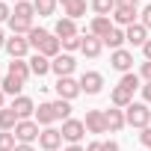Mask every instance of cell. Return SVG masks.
<instances>
[{"label":"cell","mask_w":151,"mask_h":151,"mask_svg":"<svg viewBox=\"0 0 151 151\" xmlns=\"http://www.w3.org/2000/svg\"><path fill=\"white\" fill-rule=\"evenodd\" d=\"M124 122H127L130 127H139V130H145V127L151 124V110H148V104H139V101H133V104L124 110Z\"/></svg>","instance_id":"obj_1"},{"label":"cell","mask_w":151,"mask_h":151,"mask_svg":"<svg viewBox=\"0 0 151 151\" xmlns=\"http://www.w3.org/2000/svg\"><path fill=\"white\" fill-rule=\"evenodd\" d=\"M12 133H15V139H18V142H24V145H33V142L42 136V130H39V122H36V119H21V122H18V127H15Z\"/></svg>","instance_id":"obj_2"},{"label":"cell","mask_w":151,"mask_h":151,"mask_svg":"<svg viewBox=\"0 0 151 151\" xmlns=\"http://www.w3.org/2000/svg\"><path fill=\"white\" fill-rule=\"evenodd\" d=\"M59 133H62V139H65L68 145H80V139H83V133H86V124H83L80 119H68V122H62Z\"/></svg>","instance_id":"obj_3"},{"label":"cell","mask_w":151,"mask_h":151,"mask_svg":"<svg viewBox=\"0 0 151 151\" xmlns=\"http://www.w3.org/2000/svg\"><path fill=\"white\" fill-rule=\"evenodd\" d=\"M53 89H56V95H59L62 101H74V98L80 95V80H74V77H59Z\"/></svg>","instance_id":"obj_4"},{"label":"cell","mask_w":151,"mask_h":151,"mask_svg":"<svg viewBox=\"0 0 151 151\" xmlns=\"http://www.w3.org/2000/svg\"><path fill=\"white\" fill-rule=\"evenodd\" d=\"M74 56L71 53H59L56 59H50V71L56 74V77H71V71H74Z\"/></svg>","instance_id":"obj_5"},{"label":"cell","mask_w":151,"mask_h":151,"mask_svg":"<svg viewBox=\"0 0 151 151\" xmlns=\"http://www.w3.org/2000/svg\"><path fill=\"white\" fill-rule=\"evenodd\" d=\"M104 89V77L98 71H83V77H80V92H86V95H98Z\"/></svg>","instance_id":"obj_6"},{"label":"cell","mask_w":151,"mask_h":151,"mask_svg":"<svg viewBox=\"0 0 151 151\" xmlns=\"http://www.w3.org/2000/svg\"><path fill=\"white\" fill-rule=\"evenodd\" d=\"M110 65H113L116 71L127 74V71L133 68V53H130V50H124V47H119V50H113V53H110Z\"/></svg>","instance_id":"obj_7"},{"label":"cell","mask_w":151,"mask_h":151,"mask_svg":"<svg viewBox=\"0 0 151 151\" xmlns=\"http://www.w3.org/2000/svg\"><path fill=\"white\" fill-rule=\"evenodd\" d=\"M62 142H65V139H62V133H59L56 127H45L42 136H39V145H42L45 151H59Z\"/></svg>","instance_id":"obj_8"},{"label":"cell","mask_w":151,"mask_h":151,"mask_svg":"<svg viewBox=\"0 0 151 151\" xmlns=\"http://www.w3.org/2000/svg\"><path fill=\"white\" fill-rule=\"evenodd\" d=\"M110 30H113V21H110L107 15H95L92 24H89V36H95V39H101V42L110 36Z\"/></svg>","instance_id":"obj_9"},{"label":"cell","mask_w":151,"mask_h":151,"mask_svg":"<svg viewBox=\"0 0 151 151\" xmlns=\"http://www.w3.org/2000/svg\"><path fill=\"white\" fill-rule=\"evenodd\" d=\"M6 53H9L12 59H24V56L30 53V42L21 39V36H12V39H6Z\"/></svg>","instance_id":"obj_10"},{"label":"cell","mask_w":151,"mask_h":151,"mask_svg":"<svg viewBox=\"0 0 151 151\" xmlns=\"http://www.w3.org/2000/svg\"><path fill=\"white\" fill-rule=\"evenodd\" d=\"M89 133H107V122H104V110H89L83 119Z\"/></svg>","instance_id":"obj_11"},{"label":"cell","mask_w":151,"mask_h":151,"mask_svg":"<svg viewBox=\"0 0 151 151\" xmlns=\"http://www.w3.org/2000/svg\"><path fill=\"white\" fill-rule=\"evenodd\" d=\"M104 122H107V130H110V133H119V130L127 124V122H124V110H119V107H116V110H104Z\"/></svg>","instance_id":"obj_12"},{"label":"cell","mask_w":151,"mask_h":151,"mask_svg":"<svg viewBox=\"0 0 151 151\" xmlns=\"http://www.w3.org/2000/svg\"><path fill=\"white\" fill-rule=\"evenodd\" d=\"M136 15H139V9H124V6H116V12H113V24H119V27H130V24H136Z\"/></svg>","instance_id":"obj_13"},{"label":"cell","mask_w":151,"mask_h":151,"mask_svg":"<svg viewBox=\"0 0 151 151\" xmlns=\"http://www.w3.org/2000/svg\"><path fill=\"white\" fill-rule=\"evenodd\" d=\"M12 110L18 113V119H33V116H36V104H33L27 95H18V98L12 101Z\"/></svg>","instance_id":"obj_14"},{"label":"cell","mask_w":151,"mask_h":151,"mask_svg":"<svg viewBox=\"0 0 151 151\" xmlns=\"http://www.w3.org/2000/svg\"><path fill=\"white\" fill-rule=\"evenodd\" d=\"M124 36H127V42H130L133 47H142V45L148 42V30H145L142 24H130V27L124 30Z\"/></svg>","instance_id":"obj_15"},{"label":"cell","mask_w":151,"mask_h":151,"mask_svg":"<svg viewBox=\"0 0 151 151\" xmlns=\"http://www.w3.org/2000/svg\"><path fill=\"white\" fill-rule=\"evenodd\" d=\"M110 101H113V107H119V110H127V107L133 104V92H127L124 86H116V89L110 92Z\"/></svg>","instance_id":"obj_16"},{"label":"cell","mask_w":151,"mask_h":151,"mask_svg":"<svg viewBox=\"0 0 151 151\" xmlns=\"http://www.w3.org/2000/svg\"><path fill=\"white\" fill-rule=\"evenodd\" d=\"M53 36H56V39H71V36H77V24L62 15V18L56 21V27H53Z\"/></svg>","instance_id":"obj_17"},{"label":"cell","mask_w":151,"mask_h":151,"mask_svg":"<svg viewBox=\"0 0 151 151\" xmlns=\"http://www.w3.org/2000/svg\"><path fill=\"white\" fill-rule=\"evenodd\" d=\"M59 50H62V42H59L56 36H47L36 53H42V56H47V59H56V56H59Z\"/></svg>","instance_id":"obj_18"},{"label":"cell","mask_w":151,"mask_h":151,"mask_svg":"<svg viewBox=\"0 0 151 151\" xmlns=\"http://www.w3.org/2000/svg\"><path fill=\"white\" fill-rule=\"evenodd\" d=\"M27 62H30V71L36 74V77H45V74L50 71V59H47V56H42V53H33Z\"/></svg>","instance_id":"obj_19"},{"label":"cell","mask_w":151,"mask_h":151,"mask_svg":"<svg viewBox=\"0 0 151 151\" xmlns=\"http://www.w3.org/2000/svg\"><path fill=\"white\" fill-rule=\"evenodd\" d=\"M101 47H104V42L101 39H95V36H83V45H80V50L89 56V59H95V56H101Z\"/></svg>","instance_id":"obj_20"},{"label":"cell","mask_w":151,"mask_h":151,"mask_svg":"<svg viewBox=\"0 0 151 151\" xmlns=\"http://www.w3.org/2000/svg\"><path fill=\"white\" fill-rule=\"evenodd\" d=\"M42 127H50V122H56V113H53V104H39L36 107V116H33Z\"/></svg>","instance_id":"obj_21"},{"label":"cell","mask_w":151,"mask_h":151,"mask_svg":"<svg viewBox=\"0 0 151 151\" xmlns=\"http://www.w3.org/2000/svg\"><path fill=\"white\" fill-rule=\"evenodd\" d=\"M18 113L12 110V107H3V110H0V130H15L18 127Z\"/></svg>","instance_id":"obj_22"},{"label":"cell","mask_w":151,"mask_h":151,"mask_svg":"<svg viewBox=\"0 0 151 151\" xmlns=\"http://www.w3.org/2000/svg\"><path fill=\"white\" fill-rule=\"evenodd\" d=\"M9 74H12V77H18V80H24V83H27L33 71H30V62H24V59H12V62H9Z\"/></svg>","instance_id":"obj_23"},{"label":"cell","mask_w":151,"mask_h":151,"mask_svg":"<svg viewBox=\"0 0 151 151\" xmlns=\"http://www.w3.org/2000/svg\"><path fill=\"white\" fill-rule=\"evenodd\" d=\"M0 89H3V95H21V89H24V80H18V77H12V74H6L3 77V83H0Z\"/></svg>","instance_id":"obj_24"},{"label":"cell","mask_w":151,"mask_h":151,"mask_svg":"<svg viewBox=\"0 0 151 151\" xmlns=\"http://www.w3.org/2000/svg\"><path fill=\"white\" fill-rule=\"evenodd\" d=\"M33 15H36V6H33V3H27V0L15 3V9H12V18H24V21H33Z\"/></svg>","instance_id":"obj_25"},{"label":"cell","mask_w":151,"mask_h":151,"mask_svg":"<svg viewBox=\"0 0 151 151\" xmlns=\"http://www.w3.org/2000/svg\"><path fill=\"white\" fill-rule=\"evenodd\" d=\"M119 86H124L127 92H136V89H142V77H139V74H133V71H127V74H122Z\"/></svg>","instance_id":"obj_26"},{"label":"cell","mask_w":151,"mask_h":151,"mask_svg":"<svg viewBox=\"0 0 151 151\" xmlns=\"http://www.w3.org/2000/svg\"><path fill=\"white\" fill-rule=\"evenodd\" d=\"M124 42H127V36H124V30H119V27H113V30H110V36L104 39V45H110L113 50H119Z\"/></svg>","instance_id":"obj_27"},{"label":"cell","mask_w":151,"mask_h":151,"mask_svg":"<svg viewBox=\"0 0 151 151\" xmlns=\"http://www.w3.org/2000/svg\"><path fill=\"white\" fill-rule=\"evenodd\" d=\"M9 30H12V36H24V33H30V30H33V21H24V18H9Z\"/></svg>","instance_id":"obj_28"},{"label":"cell","mask_w":151,"mask_h":151,"mask_svg":"<svg viewBox=\"0 0 151 151\" xmlns=\"http://www.w3.org/2000/svg\"><path fill=\"white\" fill-rule=\"evenodd\" d=\"M47 36H50L47 30H42V27H33V30L27 33V42H30V47H36V50H39V47H42V42H45Z\"/></svg>","instance_id":"obj_29"},{"label":"cell","mask_w":151,"mask_h":151,"mask_svg":"<svg viewBox=\"0 0 151 151\" xmlns=\"http://www.w3.org/2000/svg\"><path fill=\"white\" fill-rule=\"evenodd\" d=\"M53 104V113H56V119H62V122H68L71 119V101H62V98H56V101H50Z\"/></svg>","instance_id":"obj_30"},{"label":"cell","mask_w":151,"mask_h":151,"mask_svg":"<svg viewBox=\"0 0 151 151\" xmlns=\"http://www.w3.org/2000/svg\"><path fill=\"white\" fill-rule=\"evenodd\" d=\"M83 15H86V0H77V3L65 6V18H71V21H77V18H83Z\"/></svg>","instance_id":"obj_31"},{"label":"cell","mask_w":151,"mask_h":151,"mask_svg":"<svg viewBox=\"0 0 151 151\" xmlns=\"http://www.w3.org/2000/svg\"><path fill=\"white\" fill-rule=\"evenodd\" d=\"M92 9H95L98 15H107V18H110V15L116 12V0H92Z\"/></svg>","instance_id":"obj_32"},{"label":"cell","mask_w":151,"mask_h":151,"mask_svg":"<svg viewBox=\"0 0 151 151\" xmlns=\"http://www.w3.org/2000/svg\"><path fill=\"white\" fill-rule=\"evenodd\" d=\"M18 148V139L12 130H0V151H15Z\"/></svg>","instance_id":"obj_33"},{"label":"cell","mask_w":151,"mask_h":151,"mask_svg":"<svg viewBox=\"0 0 151 151\" xmlns=\"http://www.w3.org/2000/svg\"><path fill=\"white\" fill-rule=\"evenodd\" d=\"M36 15H53L56 12V0H33Z\"/></svg>","instance_id":"obj_34"},{"label":"cell","mask_w":151,"mask_h":151,"mask_svg":"<svg viewBox=\"0 0 151 151\" xmlns=\"http://www.w3.org/2000/svg\"><path fill=\"white\" fill-rule=\"evenodd\" d=\"M59 42H62V47H65V50H80L83 36H71V39H59Z\"/></svg>","instance_id":"obj_35"},{"label":"cell","mask_w":151,"mask_h":151,"mask_svg":"<svg viewBox=\"0 0 151 151\" xmlns=\"http://www.w3.org/2000/svg\"><path fill=\"white\" fill-rule=\"evenodd\" d=\"M139 77H142L145 83H151V59H145V62H142V68H139Z\"/></svg>","instance_id":"obj_36"},{"label":"cell","mask_w":151,"mask_h":151,"mask_svg":"<svg viewBox=\"0 0 151 151\" xmlns=\"http://www.w3.org/2000/svg\"><path fill=\"white\" fill-rule=\"evenodd\" d=\"M139 15H142V21H139V24H142L145 30H151V3H148V6H145V9L139 12Z\"/></svg>","instance_id":"obj_37"},{"label":"cell","mask_w":151,"mask_h":151,"mask_svg":"<svg viewBox=\"0 0 151 151\" xmlns=\"http://www.w3.org/2000/svg\"><path fill=\"white\" fill-rule=\"evenodd\" d=\"M139 142H142V145H145V148L151 151V124H148V127H145V130L139 133Z\"/></svg>","instance_id":"obj_38"},{"label":"cell","mask_w":151,"mask_h":151,"mask_svg":"<svg viewBox=\"0 0 151 151\" xmlns=\"http://www.w3.org/2000/svg\"><path fill=\"white\" fill-rule=\"evenodd\" d=\"M9 18H12V6L0 0V21H9Z\"/></svg>","instance_id":"obj_39"},{"label":"cell","mask_w":151,"mask_h":151,"mask_svg":"<svg viewBox=\"0 0 151 151\" xmlns=\"http://www.w3.org/2000/svg\"><path fill=\"white\" fill-rule=\"evenodd\" d=\"M116 6H124V9H139V0H116Z\"/></svg>","instance_id":"obj_40"},{"label":"cell","mask_w":151,"mask_h":151,"mask_svg":"<svg viewBox=\"0 0 151 151\" xmlns=\"http://www.w3.org/2000/svg\"><path fill=\"white\" fill-rule=\"evenodd\" d=\"M142 104H151V83L142 86Z\"/></svg>","instance_id":"obj_41"},{"label":"cell","mask_w":151,"mask_h":151,"mask_svg":"<svg viewBox=\"0 0 151 151\" xmlns=\"http://www.w3.org/2000/svg\"><path fill=\"white\" fill-rule=\"evenodd\" d=\"M101 151H119V142H113V139H110V142H104V145H101Z\"/></svg>","instance_id":"obj_42"},{"label":"cell","mask_w":151,"mask_h":151,"mask_svg":"<svg viewBox=\"0 0 151 151\" xmlns=\"http://www.w3.org/2000/svg\"><path fill=\"white\" fill-rule=\"evenodd\" d=\"M101 145H104V142H98V139H95V142H89V145H86V151H101Z\"/></svg>","instance_id":"obj_43"},{"label":"cell","mask_w":151,"mask_h":151,"mask_svg":"<svg viewBox=\"0 0 151 151\" xmlns=\"http://www.w3.org/2000/svg\"><path fill=\"white\" fill-rule=\"evenodd\" d=\"M142 53H145V59H151V39L142 45Z\"/></svg>","instance_id":"obj_44"},{"label":"cell","mask_w":151,"mask_h":151,"mask_svg":"<svg viewBox=\"0 0 151 151\" xmlns=\"http://www.w3.org/2000/svg\"><path fill=\"white\" fill-rule=\"evenodd\" d=\"M15 151H36V148H33V145H24V142H18V148H15Z\"/></svg>","instance_id":"obj_45"},{"label":"cell","mask_w":151,"mask_h":151,"mask_svg":"<svg viewBox=\"0 0 151 151\" xmlns=\"http://www.w3.org/2000/svg\"><path fill=\"white\" fill-rule=\"evenodd\" d=\"M65 151H86V148H83V145H68Z\"/></svg>","instance_id":"obj_46"},{"label":"cell","mask_w":151,"mask_h":151,"mask_svg":"<svg viewBox=\"0 0 151 151\" xmlns=\"http://www.w3.org/2000/svg\"><path fill=\"white\" fill-rule=\"evenodd\" d=\"M56 3H62V9H65V6H71V3H77V0H56Z\"/></svg>","instance_id":"obj_47"},{"label":"cell","mask_w":151,"mask_h":151,"mask_svg":"<svg viewBox=\"0 0 151 151\" xmlns=\"http://www.w3.org/2000/svg\"><path fill=\"white\" fill-rule=\"evenodd\" d=\"M3 104H6V95H3V89H0V110H3Z\"/></svg>","instance_id":"obj_48"},{"label":"cell","mask_w":151,"mask_h":151,"mask_svg":"<svg viewBox=\"0 0 151 151\" xmlns=\"http://www.w3.org/2000/svg\"><path fill=\"white\" fill-rule=\"evenodd\" d=\"M0 47H6V36H3V30H0Z\"/></svg>","instance_id":"obj_49"},{"label":"cell","mask_w":151,"mask_h":151,"mask_svg":"<svg viewBox=\"0 0 151 151\" xmlns=\"http://www.w3.org/2000/svg\"><path fill=\"white\" fill-rule=\"evenodd\" d=\"M12 3H21V0H12Z\"/></svg>","instance_id":"obj_50"},{"label":"cell","mask_w":151,"mask_h":151,"mask_svg":"<svg viewBox=\"0 0 151 151\" xmlns=\"http://www.w3.org/2000/svg\"><path fill=\"white\" fill-rule=\"evenodd\" d=\"M0 83H3V77H0Z\"/></svg>","instance_id":"obj_51"}]
</instances>
